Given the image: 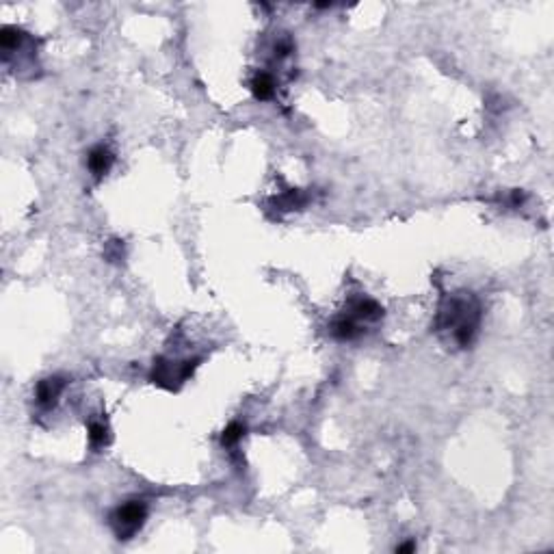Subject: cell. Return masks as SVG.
<instances>
[{"label": "cell", "mask_w": 554, "mask_h": 554, "mask_svg": "<svg viewBox=\"0 0 554 554\" xmlns=\"http://www.w3.org/2000/svg\"><path fill=\"white\" fill-rule=\"evenodd\" d=\"M481 325V306L470 293H455L442 301L435 327L459 349L474 342Z\"/></svg>", "instance_id": "6da1fadb"}, {"label": "cell", "mask_w": 554, "mask_h": 554, "mask_svg": "<svg viewBox=\"0 0 554 554\" xmlns=\"http://www.w3.org/2000/svg\"><path fill=\"white\" fill-rule=\"evenodd\" d=\"M147 520V505L143 501H128L110 514V529L119 542H128L143 529Z\"/></svg>", "instance_id": "7a4b0ae2"}, {"label": "cell", "mask_w": 554, "mask_h": 554, "mask_svg": "<svg viewBox=\"0 0 554 554\" xmlns=\"http://www.w3.org/2000/svg\"><path fill=\"white\" fill-rule=\"evenodd\" d=\"M197 368V359H184V362H173L167 357L154 359V366L149 372V381L165 387V390H178Z\"/></svg>", "instance_id": "3957f363"}, {"label": "cell", "mask_w": 554, "mask_h": 554, "mask_svg": "<svg viewBox=\"0 0 554 554\" xmlns=\"http://www.w3.org/2000/svg\"><path fill=\"white\" fill-rule=\"evenodd\" d=\"M65 377H59V375H52V377H46V379H41L35 387V400H37V405L41 409H52L54 405H57V400L59 396L63 394L65 390Z\"/></svg>", "instance_id": "277c9868"}, {"label": "cell", "mask_w": 554, "mask_h": 554, "mask_svg": "<svg viewBox=\"0 0 554 554\" xmlns=\"http://www.w3.org/2000/svg\"><path fill=\"white\" fill-rule=\"evenodd\" d=\"M113 162H115V154L108 147H104V145L93 147L89 152V156H87V167L93 173V178H98V180L104 178L110 171Z\"/></svg>", "instance_id": "5b68a950"}, {"label": "cell", "mask_w": 554, "mask_h": 554, "mask_svg": "<svg viewBox=\"0 0 554 554\" xmlns=\"http://www.w3.org/2000/svg\"><path fill=\"white\" fill-rule=\"evenodd\" d=\"M308 195L303 191L299 189H290L286 193H282V195H277L273 200V208L275 210H280V213H290V210H301L303 206L308 204Z\"/></svg>", "instance_id": "8992f818"}, {"label": "cell", "mask_w": 554, "mask_h": 554, "mask_svg": "<svg viewBox=\"0 0 554 554\" xmlns=\"http://www.w3.org/2000/svg\"><path fill=\"white\" fill-rule=\"evenodd\" d=\"M351 316L355 321H379L383 316V308L372 299H359L351 306Z\"/></svg>", "instance_id": "52a82bcc"}, {"label": "cell", "mask_w": 554, "mask_h": 554, "mask_svg": "<svg viewBox=\"0 0 554 554\" xmlns=\"http://www.w3.org/2000/svg\"><path fill=\"white\" fill-rule=\"evenodd\" d=\"M359 334H362V329H359V323L353 316H342L331 325V336H334L336 340H342V342L355 340Z\"/></svg>", "instance_id": "ba28073f"}, {"label": "cell", "mask_w": 554, "mask_h": 554, "mask_svg": "<svg viewBox=\"0 0 554 554\" xmlns=\"http://www.w3.org/2000/svg\"><path fill=\"white\" fill-rule=\"evenodd\" d=\"M252 93L256 100H271L275 95V80L267 72H258L252 80Z\"/></svg>", "instance_id": "9c48e42d"}, {"label": "cell", "mask_w": 554, "mask_h": 554, "mask_svg": "<svg viewBox=\"0 0 554 554\" xmlns=\"http://www.w3.org/2000/svg\"><path fill=\"white\" fill-rule=\"evenodd\" d=\"M108 439H110L108 426L104 422H91L89 424V442H91V446H95V448L106 446Z\"/></svg>", "instance_id": "30bf717a"}, {"label": "cell", "mask_w": 554, "mask_h": 554, "mask_svg": "<svg viewBox=\"0 0 554 554\" xmlns=\"http://www.w3.org/2000/svg\"><path fill=\"white\" fill-rule=\"evenodd\" d=\"M243 435H245V424L232 422L224 431V435H221V444H224V446H237L239 442L243 439Z\"/></svg>", "instance_id": "8fae6325"}, {"label": "cell", "mask_w": 554, "mask_h": 554, "mask_svg": "<svg viewBox=\"0 0 554 554\" xmlns=\"http://www.w3.org/2000/svg\"><path fill=\"white\" fill-rule=\"evenodd\" d=\"M290 50H293V44H290V39H284L280 44H275V57H288Z\"/></svg>", "instance_id": "7c38bea8"}, {"label": "cell", "mask_w": 554, "mask_h": 554, "mask_svg": "<svg viewBox=\"0 0 554 554\" xmlns=\"http://www.w3.org/2000/svg\"><path fill=\"white\" fill-rule=\"evenodd\" d=\"M394 550H396V552H400V554H403V552H413V550H416V542H407V544H400V546H396Z\"/></svg>", "instance_id": "4fadbf2b"}]
</instances>
